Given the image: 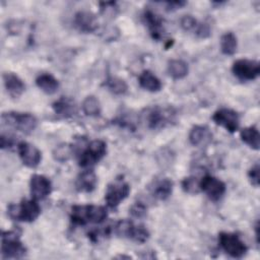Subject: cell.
<instances>
[{
	"label": "cell",
	"mask_w": 260,
	"mask_h": 260,
	"mask_svg": "<svg viewBox=\"0 0 260 260\" xmlns=\"http://www.w3.org/2000/svg\"><path fill=\"white\" fill-rule=\"evenodd\" d=\"M232 72L242 81L255 80L260 74V65L256 60L239 59L233 63Z\"/></svg>",
	"instance_id": "obj_8"
},
{
	"label": "cell",
	"mask_w": 260,
	"mask_h": 260,
	"mask_svg": "<svg viewBox=\"0 0 260 260\" xmlns=\"http://www.w3.org/2000/svg\"><path fill=\"white\" fill-rule=\"evenodd\" d=\"M143 20L145 24L147 25L150 36L153 40H160L164 35V26H162V19L160 16H158L156 13H154L152 10H145L143 12Z\"/></svg>",
	"instance_id": "obj_16"
},
{
	"label": "cell",
	"mask_w": 260,
	"mask_h": 260,
	"mask_svg": "<svg viewBox=\"0 0 260 260\" xmlns=\"http://www.w3.org/2000/svg\"><path fill=\"white\" fill-rule=\"evenodd\" d=\"M106 86L108 87V89L113 92L114 94H124L127 92L128 90V85L126 83L125 80H123L122 78L116 77V76H109L106 80Z\"/></svg>",
	"instance_id": "obj_27"
},
{
	"label": "cell",
	"mask_w": 260,
	"mask_h": 260,
	"mask_svg": "<svg viewBox=\"0 0 260 260\" xmlns=\"http://www.w3.org/2000/svg\"><path fill=\"white\" fill-rule=\"evenodd\" d=\"M180 24H181V27L186 30V31H189V30H195L198 22L197 20L191 16V15H184L181 20H180Z\"/></svg>",
	"instance_id": "obj_31"
},
{
	"label": "cell",
	"mask_w": 260,
	"mask_h": 260,
	"mask_svg": "<svg viewBox=\"0 0 260 260\" xmlns=\"http://www.w3.org/2000/svg\"><path fill=\"white\" fill-rule=\"evenodd\" d=\"M3 83L7 93L12 99L19 98L25 90V84L22 79L12 72L3 73Z\"/></svg>",
	"instance_id": "obj_15"
},
{
	"label": "cell",
	"mask_w": 260,
	"mask_h": 260,
	"mask_svg": "<svg viewBox=\"0 0 260 260\" xmlns=\"http://www.w3.org/2000/svg\"><path fill=\"white\" fill-rule=\"evenodd\" d=\"M237 47H238V41H237V37L229 31L225 32L221 36L220 38V50L222 52V54L231 56L234 55L237 51Z\"/></svg>",
	"instance_id": "obj_25"
},
{
	"label": "cell",
	"mask_w": 260,
	"mask_h": 260,
	"mask_svg": "<svg viewBox=\"0 0 260 260\" xmlns=\"http://www.w3.org/2000/svg\"><path fill=\"white\" fill-rule=\"evenodd\" d=\"M130 193V186L128 183L123 180H116L115 182L109 184L106 194L105 200L109 207L116 208L124 199L128 197Z\"/></svg>",
	"instance_id": "obj_9"
},
{
	"label": "cell",
	"mask_w": 260,
	"mask_h": 260,
	"mask_svg": "<svg viewBox=\"0 0 260 260\" xmlns=\"http://www.w3.org/2000/svg\"><path fill=\"white\" fill-rule=\"evenodd\" d=\"M98 178L92 170H85L81 172L75 181V188L78 192L89 193L96 187Z\"/></svg>",
	"instance_id": "obj_17"
},
{
	"label": "cell",
	"mask_w": 260,
	"mask_h": 260,
	"mask_svg": "<svg viewBox=\"0 0 260 260\" xmlns=\"http://www.w3.org/2000/svg\"><path fill=\"white\" fill-rule=\"evenodd\" d=\"M146 206L142 203V202H135L131 207H130V213L132 216L137 217V218H141L143 216H145L146 214Z\"/></svg>",
	"instance_id": "obj_32"
},
{
	"label": "cell",
	"mask_w": 260,
	"mask_h": 260,
	"mask_svg": "<svg viewBox=\"0 0 260 260\" xmlns=\"http://www.w3.org/2000/svg\"><path fill=\"white\" fill-rule=\"evenodd\" d=\"M195 34L198 38H201V39H206L210 36V32H211V29H210V26L208 23H198L196 28H195Z\"/></svg>",
	"instance_id": "obj_34"
},
{
	"label": "cell",
	"mask_w": 260,
	"mask_h": 260,
	"mask_svg": "<svg viewBox=\"0 0 260 260\" xmlns=\"http://www.w3.org/2000/svg\"><path fill=\"white\" fill-rule=\"evenodd\" d=\"M10 218L18 221L31 222L36 220L40 213L41 207L36 199H23L19 204H10L7 208Z\"/></svg>",
	"instance_id": "obj_3"
},
{
	"label": "cell",
	"mask_w": 260,
	"mask_h": 260,
	"mask_svg": "<svg viewBox=\"0 0 260 260\" xmlns=\"http://www.w3.org/2000/svg\"><path fill=\"white\" fill-rule=\"evenodd\" d=\"M36 84L47 94H53L59 88V81L50 73L40 74L36 79Z\"/></svg>",
	"instance_id": "obj_22"
},
{
	"label": "cell",
	"mask_w": 260,
	"mask_h": 260,
	"mask_svg": "<svg viewBox=\"0 0 260 260\" xmlns=\"http://www.w3.org/2000/svg\"><path fill=\"white\" fill-rule=\"evenodd\" d=\"M199 188L212 201H218L224 195L226 189L221 180L211 175H205L199 180Z\"/></svg>",
	"instance_id": "obj_10"
},
{
	"label": "cell",
	"mask_w": 260,
	"mask_h": 260,
	"mask_svg": "<svg viewBox=\"0 0 260 260\" xmlns=\"http://www.w3.org/2000/svg\"><path fill=\"white\" fill-rule=\"evenodd\" d=\"M175 112L172 108H161L158 106L148 108L143 114V120L148 128L158 129L175 121Z\"/></svg>",
	"instance_id": "obj_6"
},
{
	"label": "cell",
	"mask_w": 260,
	"mask_h": 260,
	"mask_svg": "<svg viewBox=\"0 0 260 260\" xmlns=\"http://www.w3.org/2000/svg\"><path fill=\"white\" fill-rule=\"evenodd\" d=\"M26 254V248L16 231L2 232L1 256L3 259H18Z\"/></svg>",
	"instance_id": "obj_4"
},
{
	"label": "cell",
	"mask_w": 260,
	"mask_h": 260,
	"mask_svg": "<svg viewBox=\"0 0 260 260\" xmlns=\"http://www.w3.org/2000/svg\"><path fill=\"white\" fill-rule=\"evenodd\" d=\"M173 181L169 178H164L154 182L151 188V194L154 198L158 200H166L171 196L173 192Z\"/></svg>",
	"instance_id": "obj_21"
},
{
	"label": "cell",
	"mask_w": 260,
	"mask_h": 260,
	"mask_svg": "<svg viewBox=\"0 0 260 260\" xmlns=\"http://www.w3.org/2000/svg\"><path fill=\"white\" fill-rule=\"evenodd\" d=\"M29 189L34 199L43 200L52 192V183L46 176L35 174L30 177Z\"/></svg>",
	"instance_id": "obj_13"
},
{
	"label": "cell",
	"mask_w": 260,
	"mask_h": 260,
	"mask_svg": "<svg viewBox=\"0 0 260 260\" xmlns=\"http://www.w3.org/2000/svg\"><path fill=\"white\" fill-rule=\"evenodd\" d=\"M138 82L143 89L150 92L159 91L162 86L159 78L149 70H143L140 73L138 77Z\"/></svg>",
	"instance_id": "obj_20"
},
{
	"label": "cell",
	"mask_w": 260,
	"mask_h": 260,
	"mask_svg": "<svg viewBox=\"0 0 260 260\" xmlns=\"http://www.w3.org/2000/svg\"><path fill=\"white\" fill-rule=\"evenodd\" d=\"M248 178L254 187H259V164L256 162L248 172Z\"/></svg>",
	"instance_id": "obj_33"
},
{
	"label": "cell",
	"mask_w": 260,
	"mask_h": 260,
	"mask_svg": "<svg viewBox=\"0 0 260 260\" xmlns=\"http://www.w3.org/2000/svg\"><path fill=\"white\" fill-rule=\"evenodd\" d=\"M166 5H167L168 10H175V9L185 6L186 2L185 1H172V2H167Z\"/></svg>",
	"instance_id": "obj_36"
},
{
	"label": "cell",
	"mask_w": 260,
	"mask_h": 260,
	"mask_svg": "<svg viewBox=\"0 0 260 260\" xmlns=\"http://www.w3.org/2000/svg\"><path fill=\"white\" fill-rule=\"evenodd\" d=\"M258 230H259V222L257 221V222H256V225H255V234H256L257 243H259V233H258Z\"/></svg>",
	"instance_id": "obj_37"
},
{
	"label": "cell",
	"mask_w": 260,
	"mask_h": 260,
	"mask_svg": "<svg viewBox=\"0 0 260 260\" xmlns=\"http://www.w3.org/2000/svg\"><path fill=\"white\" fill-rule=\"evenodd\" d=\"M14 144V139L13 137L11 136H8V135H5V134H1L0 136V145H1V148L2 149H5V148H11Z\"/></svg>",
	"instance_id": "obj_35"
},
{
	"label": "cell",
	"mask_w": 260,
	"mask_h": 260,
	"mask_svg": "<svg viewBox=\"0 0 260 260\" xmlns=\"http://www.w3.org/2000/svg\"><path fill=\"white\" fill-rule=\"evenodd\" d=\"M55 114L60 118H70L76 114V107L74 102L66 96H62L53 104Z\"/></svg>",
	"instance_id": "obj_19"
},
{
	"label": "cell",
	"mask_w": 260,
	"mask_h": 260,
	"mask_svg": "<svg viewBox=\"0 0 260 260\" xmlns=\"http://www.w3.org/2000/svg\"><path fill=\"white\" fill-rule=\"evenodd\" d=\"M108 216L107 209L101 205H73L70 212V220L74 225L86 223H102Z\"/></svg>",
	"instance_id": "obj_1"
},
{
	"label": "cell",
	"mask_w": 260,
	"mask_h": 260,
	"mask_svg": "<svg viewBox=\"0 0 260 260\" xmlns=\"http://www.w3.org/2000/svg\"><path fill=\"white\" fill-rule=\"evenodd\" d=\"M219 247L234 258H242L246 255L248 248L237 234L221 232L218 235Z\"/></svg>",
	"instance_id": "obj_7"
},
{
	"label": "cell",
	"mask_w": 260,
	"mask_h": 260,
	"mask_svg": "<svg viewBox=\"0 0 260 260\" xmlns=\"http://www.w3.org/2000/svg\"><path fill=\"white\" fill-rule=\"evenodd\" d=\"M182 188L186 193L196 194L200 191L199 180L196 177H187L182 181Z\"/></svg>",
	"instance_id": "obj_30"
},
{
	"label": "cell",
	"mask_w": 260,
	"mask_h": 260,
	"mask_svg": "<svg viewBox=\"0 0 260 260\" xmlns=\"http://www.w3.org/2000/svg\"><path fill=\"white\" fill-rule=\"evenodd\" d=\"M17 150L21 161L26 167L35 169L40 165L42 160V152L37 146L26 141H21L17 144Z\"/></svg>",
	"instance_id": "obj_12"
},
{
	"label": "cell",
	"mask_w": 260,
	"mask_h": 260,
	"mask_svg": "<svg viewBox=\"0 0 260 260\" xmlns=\"http://www.w3.org/2000/svg\"><path fill=\"white\" fill-rule=\"evenodd\" d=\"M212 120L216 125L223 127L226 131L231 133H234L239 129V114L232 109L221 108L215 111L214 114L212 115Z\"/></svg>",
	"instance_id": "obj_11"
},
{
	"label": "cell",
	"mask_w": 260,
	"mask_h": 260,
	"mask_svg": "<svg viewBox=\"0 0 260 260\" xmlns=\"http://www.w3.org/2000/svg\"><path fill=\"white\" fill-rule=\"evenodd\" d=\"M189 141L194 146H202L209 142L212 138V133L209 128L203 125H196L192 127L189 132Z\"/></svg>",
	"instance_id": "obj_18"
},
{
	"label": "cell",
	"mask_w": 260,
	"mask_h": 260,
	"mask_svg": "<svg viewBox=\"0 0 260 260\" xmlns=\"http://www.w3.org/2000/svg\"><path fill=\"white\" fill-rule=\"evenodd\" d=\"M107 153V144L104 140L95 139L88 142L84 148L78 151V165L89 168L99 162Z\"/></svg>",
	"instance_id": "obj_5"
},
{
	"label": "cell",
	"mask_w": 260,
	"mask_h": 260,
	"mask_svg": "<svg viewBox=\"0 0 260 260\" xmlns=\"http://www.w3.org/2000/svg\"><path fill=\"white\" fill-rule=\"evenodd\" d=\"M73 22L75 27L79 31L84 34L93 32L94 30H96L99 26V22L95 15L89 11H84V10H81L75 13Z\"/></svg>",
	"instance_id": "obj_14"
},
{
	"label": "cell",
	"mask_w": 260,
	"mask_h": 260,
	"mask_svg": "<svg viewBox=\"0 0 260 260\" xmlns=\"http://www.w3.org/2000/svg\"><path fill=\"white\" fill-rule=\"evenodd\" d=\"M100 101L94 95L86 96L82 102V111L86 116L96 117L101 114Z\"/></svg>",
	"instance_id": "obj_26"
},
{
	"label": "cell",
	"mask_w": 260,
	"mask_h": 260,
	"mask_svg": "<svg viewBox=\"0 0 260 260\" xmlns=\"http://www.w3.org/2000/svg\"><path fill=\"white\" fill-rule=\"evenodd\" d=\"M73 152V148L68 144H61L54 150V158L59 161H66Z\"/></svg>",
	"instance_id": "obj_29"
},
{
	"label": "cell",
	"mask_w": 260,
	"mask_h": 260,
	"mask_svg": "<svg viewBox=\"0 0 260 260\" xmlns=\"http://www.w3.org/2000/svg\"><path fill=\"white\" fill-rule=\"evenodd\" d=\"M189 71L188 65L185 61L180 59H173L168 62V73L174 79H182L187 76Z\"/></svg>",
	"instance_id": "obj_24"
},
{
	"label": "cell",
	"mask_w": 260,
	"mask_h": 260,
	"mask_svg": "<svg viewBox=\"0 0 260 260\" xmlns=\"http://www.w3.org/2000/svg\"><path fill=\"white\" fill-rule=\"evenodd\" d=\"M1 124L24 134H29L36 129L38 120L34 115L29 113L10 111L2 113Z\"/></svg>",
	"instance_id": "obj_2"
},
{
	"label": "cell",
	"mask_w": 260,
	"mask_h": 260,
	"mask_svg": "<svg viewBox=\"0 0 260 260\" xmlns=\"http://www.w3.org/2000/svg\"><path fill=\"white\" fill-rule=\"evenodd\" d=\"M240 137L249 147L258 150L260 146V135L259 131L255 126H249L243 128L240 132Z\"/></svg>",
	"instance_id": "obj_23"
},
{
	"label": "cell",
	"mask_w": 260,
	"mask_h": 260,
	"mask_svg": "<svg viewBox=\"0 0 260 260\" xmlns=\"http://www.w3.org/2000/svg\"><path fill=\"white\" fill-rule=\"evenodd\" d=\"M132 241H135L137 243H144L149 239V232L144 225H133V229L131 231L130 237Z\"/></svg>",
	"instance_id": "obj_28"
}]
</instances>
